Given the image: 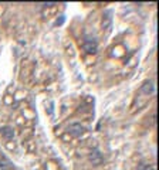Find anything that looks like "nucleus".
Segmentation results:
<instances>
[{
	"label": "nucleus",
	"instance_id": "nucleus-1",
	"mask_svg": "<svg viewBox=\"0 0 159 170\" xmlns=\"http://www.w3.org/2000/svg\"><path fill=\"white\" fill-rule=\"evenodd\" d=\"M83 50L88 54H95L97 50H98V43L95 41V38H85L84 44H83Z\"/></svg>",
	"mask_w": 159,
	"mask_h": 170
},
{
	"label": "nucleus",
	"instance_id": "nucleus-5",
	"mask_svg": "<svg viewBox=\"0 0 159 170\" xmlns=\"http://www.w3.org/2000/svg\"><path fill=\"white\" fill-rule=\"evenodd\" d=\"M2 135H3L6 139H13L14 132H13V129L10 128V126H6V128L2 129Z\"/></svg>",
	"mask_w": 159,
	"mask_h": 170
},
{
	"label": "nucleus",
	"instance_id": "nucleus-6",
	"mask_svg": "<svg viewBox=\"0 0 159 170\" xmlns=\"http://www.w3.org/2000/svg\"><path fill=\"white\" fill-rule=\"evenodd\" d=\"M141 91L144 92V94H148V95H149L151 92L154 91V84L152 82H145L144 85H142V88H141Z\"/></svg>",
	"mask_w": 159,
	"mask_h": 170
},
{
	"label": "nucleus",
	"instance_id": "nucleus-3",
	"mask_svg": "<svg viewBox=\"0 0 159 170\" xmlns=\"http://www.w3.org/2000/svg\"><path fill=\"white\" fill-rule=\"evenodd\" d=\"M89 160L92 162V165H99L102 162V155L99 153L98 149H94L91 150V155H89Z\"/></svg>",
	"mask_w": 159,
	"mask_h": 170
},
{
	"label": "nucleus",
	"instance_id": "nucleus-2",
	"mask_svg": "<svg viewBox=\"0 0 159 170\" xmlns=\"http://www.w3.org/2000/svg\"><path fill=\"white\" fill-rule=\"evenodd\" d=\"M68 132H70L73 136L78 138V136H81V135L85 132V128L81 123H71L70 126H68Z\"/></svg>",
	"mask_w": 159,
	"mask_h": 170
},
{
	"label": "nucleus",
	"instance_id": "nucleus-7",
	"mask_svg": "<svg viewBox=\"0 0 159 170\" xmlns=\"http://www.w3.org/2000/svg\"><path fill=\"white\" fill-rule=\"evenodd\" d=\"M0 170H10V162L7 159H0Z\"/></svg>",
	"mask_w": 159,
	"mask_h": 170
},
{
	"label": "nucleus",
	"instance_id": "nucleus-9",
	"mask_svg": "<svg viewBox=\"0 0 159 170\" xmlns=\"http://www.w3.org/2000/svg\"><path fill=\"white\" fill-rule=\"evenodd\" d=\"M63 23H64V16H61V18H60V20H57V26H60V24H63Z\"/></svg>",
	"mask_w": 159,
	"mask_h": 170
},
{
	"label": "nucleus",
	"instance_id": "nucleus-4",
	"mask_svg": "<svg viewBox=\"0 0 159 170\" xmlns=\"http://www.w3.org/2000/svg\"><path fill=\"white\" fill-rule=\"evenodd\" d=\"M111 21H112V17H111V11H108V13L105 14V17L102 18V27L107 28V30H109V27H111Z\"/></svg>",
	"mask_w": 159,
	"mask_h": 170
},
{
	"label": "nucleus",
	"instance_id": "nucleus-8",
	"mask_svg": "<svg viewBox=\"0 0 159 170\" xmlns=\"http://www.w3.org/2000/svg\"><path fill=\"white\" fill-rule=\"evenodd\" d=\"M138 170H154V169H152V165H149V163H141V165H138Z\"/></svg>",
	"mask_w": 159,
	"mask_h": 170
}]
</instances>
